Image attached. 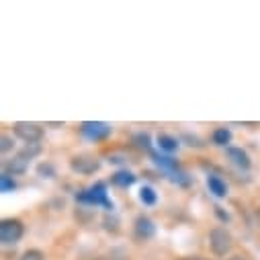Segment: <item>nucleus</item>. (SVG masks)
<instances>
[{"label": "nucleus", "instance_id": "obj_1", "mask_svg": "<svg viewBox=\"0 0 260 260\" xmlns=\"http://www.w3.org/2000/svg\"><path fill=\"white\" fill-rule=\"evenodd\" d=\"M76 199H78L80 203H86V205H103L105 209L113 211V201H109V197H107V186H105V182H96L94 186L82 190L80 194H76Z\"/></svg>", "mask_w": 260, "mask_h": 260}, {"label": "nucleus", "instance_id": "obj_2", "mask_svg": "<svg viewBox=\"0 0 260 260\" xmlns=\"http://www.w3.org/2000/svg\"><path fill=\"white\" fill-rule=\"evenodd\" d=\"M209 246L215 256H225L234 246V238L225 228H213L209 234Z\"/></svg>", "mask_w": 260, "mask_h": 260}, {"label": "nucleus", "instance_id": "obj_3", "mask_svg": "<svg viewBox=\"0 0 260 260\" xmlns=\"http://www.w3.org/2000/svg\"><path fill=\"white\" fill-rule=\"evenodd\" d=\"M15 136L19 140H23L25 144H39L43 140V127L39 123H31V121H17L13 125Z\"/></svg>", "mask_w": 260, "mask_h": 260}, {"label": "nucleus", "instance_id": "obj_4", "mask_svg": "<svg viewBox=\"0 0 260 260\" xmlns=\"http://www.w3.org/2000/svg\"><path fill=\"white\" fill-rule=\"evenodd\" d=\"M25 234V225L23 221L19 219H3V223H0V242H3L5 246H13L17 244Z\"/></svg>", "mask_w": 260, "mask_h": 260}, {"label": "nucleus", "instance_id": "obj_5", "mask_svg": "<svg viewBox=\"0 0 260 260\" xmlns=\"http://www.w3.org/2000/svg\"><path fill=\"white\" fill-rule=\"evenodd\" d=\"M80 134L92 142H101L111 136V125L103 121H84L80 125Z\"/></svg>", "mask_w": 260, "mask_h": 260}, {"label": "nucleus", "instance_id": "obj_6", "mask_svg": "<svg viewBox=\"0 0 260 260\" xmlns=\"http://www.w3.org/2000/svg\"><path fill=\"white\" fill-rule=\"evenodd\" d=\"M70 168L78 174H94L101 168V162L94 156H74L70 160Z\"/></svg>", "mask_w": 260, "mask_h": 260}, {"label": "nucleus", "instance_id": "obj_7", "mask_svg": "<svg viewBox=\"0 0 260 260\" xmlns=\"http://www.w3.org/2000/svg\"><path fill=\"white\" fill-rule=\"evenodd\" d=\"M134 232H136V238H140V240H150V238L156 234V225H154V221H152L148 215H140V217H136Z\"/></svg>", "mask_w": 260, "mask_h": 260}, {"label": "nucleus", "instance_id": "obj_8", "mask_svg": "<svg viewBox=\"0 0 260 260\" xmlns=\"http://www.w3.org/2000/svg\"><path fill=\"white\" fill-rule=\"evenodd\" d=\"M225 154H228V158H230L236 166H240V168H244V170L250 168V156H248L242 148H225Z\"/></svg>", "mask_w": 260, "mask_h": 260}, {"label": "nucleus", "instance_id": "obj_9", "mask_svg": "<svg viewBox=\"0 0 260 260\" xmlns=\"http://www.w3.org/2000/svg\"><path fill=\"white\" fill-rule=\"evenodd\" d=\"M207 186H209V192H213L215 197H219V199H223L225 194H228V186H225V182L219 176L209 174L207 176Z\"/></svg>", "mask_w": 260, "mask_h": 260}, {"label": "nucleus", "instance_id": "obj_10", "mask_svg": "<svg viewBox=\"0 0 260 260\" xmlns=\"http://www.w3.org/2000/svg\"><path fill=\"white\" fill-rule=\"evenodd\" d=\"M111 182L113 184H117V186H132L134 182H136V174L134 172H129V170H119V172H115L113 176H111Z\"/></svg>", "mask_w": 260, "mask_h": 260}, {"label": "nucleus", "instance_id": "obj_11", "mask_svg": "<svg viewBox=\"0 0 260 260\" xmlns=\"http://www.w3.org/2000/svg\"><path fill=\"white\" fill-rule=\"evenodd\" d=\"M27 170V160H23V158H13V160H9V162H5V174H23Z\"/></svg>", "mask_w": 260, "mask_h": 260}, {"label": "nucleus", "instance_id": "obj_12", "mask_svg": "<svg viewBox=\"0 0 260 260\" xmlns=\"http://www.w3.org/2000/svg\"><path fill=\"white\" fill-rule=\"evenodd\" d=\"M211 140H213L215 146H228L232 142V132L228 127H217L213 132V136H211Z\"/></svg>", "mask_w": 260, "mask_h": 260}, {"label": "nucleus", "instance_id": "obj_13", "mask_svg": "<svg viewBox=\"0 0 260 260\" xmlns=\"http://www.w3.org/2000/svg\"><path fill=\"white\" fill-rule=\"evenodd\" d=\"M158 146H160V150H164V152H176V150H178V140L172 138V136L162 134V136H158Z\"/></svg>", "mask_w": 260, "mask_h": 260}, {"label": "nucleus", "instance_id": "obj_14", "mask_svg": "<svg viewBox=\"0 0 260 260\" xmlns=\"http://www.w3.org/2000/svg\"><path fill=\"white\" fill-rule=\"evenodd\" d=\"M140 201H142L144 205H156L158 194H156V190H154L152 186H142V188H140Z\"/></svg>", "mask_w": 260, "mask_h": 260}, {"label": "nucleus", "instance_id": "obj_15", "mask_svg": "<svg viewBox=\"0 0 260 260\" xmlns=\"http://www.w3.org/2000/svg\"><path fill=\"white\" fill-rule=\"evenodd\" d=\"M39 154H41V146H39V144H27V146L19 152V158H23V160L29 162V160H33V158L39 156Z\"/></svg>", "mask_w": 260, "mask_h": 260}, {"label": "nucleus", "instance_id": "obj_16", "mask_svg": "<svg viewBox=\"0 0 260 260\" xmlns=\"http://www.w3.org/2000/svg\"><path fill=\"white\" fill-rule=\"evenodd\" d=\"M15 188H17V182H15L9 174L3 172V176H0V190H3V192H11V190H15Z\"/></svg>", "mask_w": 260, "mask_h": 260}, {"label": "nucleus", "instance_id": "obj_17", "mask_svg": "<svg viewBox=\"0 0 260 260\" xmlns=\"http://www.w3.org/2000/svg\"><path fill=\"white\" fill-rule=\"evenodd\" d=\"M19 260H45V254H43L41 250L31 248V250H25V252L21 254V258H19Z\"/></svg>", "mask_w": 260, "mask_h": 260}, {"label": "nucleus", "instance_id": "obj_18", "mask_svg": "<svg viewBox=\"0 0 260 260\" xmlns=\"http://www.w3.org/2000/svg\"><path fill=\"white\" fill-rule=\"evenodd\" d=\"M11 148H13V140L5 134V136H3V146H0V150H3V154H7Z\"/></svg>", "mask_w": 260, "mask_h": 260}, {"label": "nucleus", "instance_id": "obj_19", "mask_svg": "<svg viewBox=\"0 0 260 260\" xmlns=\"http://www.w3.org/2000/svg\"><path fill=\"white\" fill-rule=\"evenodd\" d=\"M37 170H39V174H53V170H51V166H49V164H41Z\"/></svg>", "mask_w": 260, "mask_h": 260}, {"label": "nucleus", "instance_id": "obj_20", "mask_svg": "<svg viewBox=\"0 0 260 260\" xmlns=\"http://www.w3.org/2000/svg\"><path fill=\"white\" fill-rule=\"evenodd\" d=\"M180 260H207V258H203V256H184Z\"/></svg>", "mask_w": 260, "mask_h": 260}, {"label": "nucleus", "instance_id": "obj_21", "mask_svg": "<svg viewBox=\"0 0 260 260\" xmlns=\"http://www.w3.org/2000/svg\"><path fill=\"white\" fill-rule=\"evenodd\" d=\"M228 260H248V258L242 256V254H236V256H232V258H228Z\"/></svg>", "mask_w": 260, "mask_h": 260}, {"label": "nucleus", "instance_id": "obj_22", "mask_svg": "<svg viewBox=\"0 0 260 260\" xmlns=\"http://www.w3.org/2000/svg\"><path fill=\"white\" fill-rule=\"evenodd\" d=\"M254 215H256V221H258V225H260V207L256 209V213H254Z\"/></svg>", "mask_w": 260, "mask_h": 260}, {"label": "nucleus", "instance_id": "obj_23", "mask_svg": "<svg viewBox=\"0 0 260 260\" xmlns=\"http://www.w3.org/2000/svg\"><path fill=\"white\" fill-rule=\"evenodd\" d=\"M99 260H109V258H107V256H101V258H99Z\"/></svg>", "mask_w": 260, "mask_h": 260}]
</instances>
